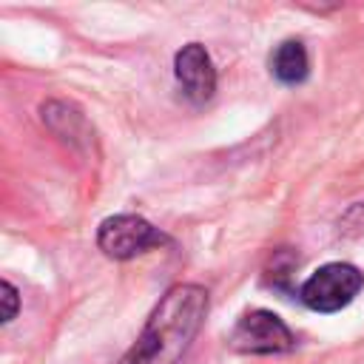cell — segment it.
Instances as JSON below:
<instances>
[{
  "mask_svg": "<svg viewBox=\"0 0 364 364\" xmlns=\"http://www.w3.org/2000/svg\"><path fill=\"white\" fill-rule=\"evenodd\" d=\"M208 313V290L173 284L148 316L139 338L117 364H179Z\"/></svg>",
  "mask_w": 364,
  "mask_h": 364,
  "instance_id": "cell-1",
  "label": "cell"
},
{
  "mask_svg": "<svg viewBox=\"0 0 364 364\" xmlns=\"http://www.w3.org/2000/svg\"><path fill=\"white\" fill-rule=\"evenodd\" d=\"M361 284H364V276L358 267L347 262H330L301 284L299 299L316 313H336L358 296Z\"/></svg>",
  "mask_w": 364,
  "mask_h": 364,
  "instance_id": "cell-2",
  "label": "cell"
},
{
  "mask_svg": "<svg viewBox=\"0 0 364 364\" xmlns=\"http://www.w3.org/2000/svg\"><path fill=\"white\" fill-rule=\"evenodd\" d=\"M230 350L250 353V355H270V353H287L293 350L296 338L290 327L270 310H247L239 316L228 336Z\"/></svg>",
  "mask_w": 364,
  "mask_h": 364,
  "instance_id": "cell-3",
  "label": "cell"
},
{
  "mask_svg": "<svg viewBox=\"0 0 364 364\" xmlns=\"http://www.w3.org/2000/svg\"><path fill=\"white\" fill-rule=\"evenodd\" d=\"M97 245L111 259H134L136 253H145L148 247L168 245V236L142 216L117 213V216L102 219L97 230Z\"/></svg>",
  "mask_w": 364,
  "mask_h": 364,
  "instance_id": "cell-4",
  "label": "cell"
},
{
  "mask_svg": "<svg viewBox=\"0 0 364 364\" xmlns=\"http://www.w3.org/2000/svg\"><path fill=\"white\" fill-rule=\"evenodd\" d=\"M173 74L188 102L205 105L216 91V68L202 43H188L173 57Z\"/></svg>",
  "mask_w": 364,
  "mask_h": 364,
  "instance_id": "cell-5",
  "label": "cell"
},
{
  "mask_svg": "<svg viewBox=\"0 0 364 364\" xmlns=\"http://www.w3.org/2000/svg\"><path fill=\"white\" fill-rule=\"evenodd\" d=\"M270 71L284 85L304 82L307 74H310V60H307L304 43L301 40H284V43H279L276 51L270 54Z\"/></svg>",
  "mask_w": 364,
  "mask_h": 364,
  "instance_id": "cell-6",
  "label": "cell"
},
{
  "mask_svg": "<svg viewBox=\"0 0 364 364\" xmlns=\"http://www.w3.org/2000/svg\"><path fill=\"white\" fill-rule=\"evenodd\" d=\"M296 270V256L290 253V250H276L273 256H270V264H267V284H273V287H287V279H290V273Z\"/></svg>",
  "mask_w": 364,
  "mask_h": 364,
  "instance_id": "cell-7",
  "label": "cell"
},
{
  "mask_svg": "<svg viewBox=\"0 0 364 364\" xmlns=\"http://www.w3.org/2000/svg\"><path fill=\"white\" fill-rule=\"evenodd\" d=\"M0 290H3V321H11L17 313V290L11 287V282H3Z\"/></svg>",
  "mask_w": 364,
  "mask_h": 364,
  "instance_id": "cell-8",
  "label": "cell"
}]
</instances>
